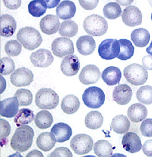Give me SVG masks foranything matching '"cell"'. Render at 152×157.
<instances>
[{"label":"cell","mask_w":152,"mask_h":157,"mask_svg":"<svg viewBox=\"0 0 152 157\" xmlns=\"http://www.w3.org/2000/svg\"><path fill=\"white\" fill-rule=\"evenodd\" d=\"M39 26L43 33L51 35L58 32L60 28V21L54 15H47L41 19Z\"/></svg>","instance_id":"cell-17"},{"label":"cell","mask_w":152,"mask_h":157,"mask_svg":"<svg viewBox=\"0 0 152 157\" xmlns=\"http://www.w3.org/2000/svg\"><path fill=\"white\" fill-rule=\"evenodd\" d=\"M80 106V101L77 96L74 95L66 96L61 101V109L66 114H74L77 112Z\"/></svg>","instance_id":"cell-27"},{"label":"cell","mask_w":152,"mask_h":157,"mask_svg":"<svg viewBox=\"0 0 152 157\" xmlns=\"http://www.w3.org/2000/svg\"><path fill=\"white\" fill-rule=\"evenodd\" d=\"M151 20H152V15H151Z\"/></svg>","instance_id":"cell-52"},{"label":"cell","mask_w":152,"mask_h":157,"mask_svg":"<svg viewBox=\"0 0 152 157\" xmlns=\"http://www.w3.org/2000/svg\"><path fill=\"white\" fill-rule=\"evenodd\" d=\"M76 12L75 4L71 1H63L56 8V15L63 20H68L75 16Z\"/></svg>","instance_id":"cell-23"},{"label":"cell","mask_w":152,"mask_h":157,"mask_svg":"<svg viewBox=\"0 0 152 157\" xmlns=\"http://www.w3.org/2000/svg\"><path fill=\"white\" fill-rule=\"evenodd\" d=\"M15 63L10 58L5 57L1 59V74L7 75L14 71Z\"/></svg>","instance_id":"cell-40"},{"label":"cell","mask_w":152,"mask_h":157,"mask_svg":"<svg viewBox=\"0 0 152 157\" xmlns=\"http://www.w3.org/2000/svg\"><path fill=\"white\" fill-rule=\"evenodd\" d=\"M1 36L10 37L14 33L16 29V22L13 17L9 14H3L0 19Z\"/></svg>","instance_id":"cell-21"},{"label":"cell","mask_w":152,"mask_h":157,"mask_svg":"<svg viewBox=\"0 0 152 157\" xmlns=\"http://www.w3.org/2000/svg\"><path fill=\"white\" fill-rule=\"evenodd\" d=\"M101 77L108 86H114L120 82L122 77L121 71L117 67L109 66L103 71Z\"/></svg>","instance_id":"cell-24"},{"label":"cell","mask_w":152,"mask_h":157,"mask_svg":"<svg viewBox=\"0 0 152 157\" xmlns=\"http://www.w3.org/2000/svg\"><path fill=\"white\" fill-rule=\"evenodd\" d=\"M127 114L128 117L131 122L139 123L147 117L148 110L143 105L136 103L131 105L129 107Z\"/></svg>","instance_id":"cell-22"},{"label":"cell","mask_w":152,"mask_h":157,"mask_svg":"<svg viewBox=\"0 0 152 157\" xmlns=\"http://www.w3.org/2000/svg\"><path fill=\"white\" fill-rule=\"evenodd\" d=\"M11 127L6 120L1 119V137L5 138L10 135Z\"/></svg>","instance_id":"cell-43"},{"label":"cell","mask_w":152,"mask_h":157,"mask_svg":"<svg viewBox=\"0 0 152 157\" xmlns=\"http://www.w3.org/2000/svg\"><path fill=\"white\" fill-rule=\"evenodd\" d=\"M103 13L107 18L114 20L121 16L122 9L117 2H110L104 6L103 8Z\"/></svg>","instance_id":"cell-36"},{"label":"cell","mask_w":152,"mask_h":157,"mask_svg":"<svg viewBox=\"0 0 152 157\" xmlns=\"http://www.w3.org/2000/svg\"><path fill=\"white\" fill-rule=\"evenodd\" d=\"M80 68V62L78 56L70 55L64 58L60 65L61 71L64 75L69 77L75 76Z\"/></svg>","instance_id":"cell-14"},{"label":"cell","mask_w":152,"mask_h":157,"mask_svg":"<svg viewBox=\"0 0 152 157\" xmlns=\"http://www.w3.org/2000/svg\"><path fill=\"white\" fill-rule=\"evenodd\" d=\"M17 39L25 49L31 51L38 48L43 41L38 31L31 27H24L19 29Z\"/></svg>","instance_id":"cell-2"},{"label":"cell","mask_w":152,"mask_h":157,"mask_svg":"<svg viewBox=\"0 0 152 157\" xmlns=\"http://www.w3.org/2000/svg\"><path fill=\"white\" fill-rule=\"evenodd\" d=\"M78 31V26L72 20L63 21L60 24L59 34L63 36L73 37L75 36Z\"/></svg>","instance_id":"cell-34"},{"label":"cell","mask_w":152,"mask_h":157,"mask_svg":"<svg viewBox=\"0 0 152 157\" xmlns=\"http://www.w3.org/2000/svg\"><path fill=\"white\" fill-rule=\"evenodd\" d=\"M4 5L5 6H6L8 9H10V10H16L18 9L20 6H21V1H14V0H11V1H6L4 0L3 1Z\"/></svg>","instance_id":"cell-46"},{"label":"cell","mask_w":152,"mask_h":157,"mask_svg":"<svg viewBox=\"0 0 152 157\" xmlns=\"http://www.w3.org/2000/svg\"><path fill=\"white\" fill-rule=\"evenodd\" d=\"M56 140L55 136L51 132H42L37 136V146L44 152H49L55 147Z\"/></svg>","instance_id":"cell-25"},{"label":"cell","mask_w":152,"mask_h":157,"mask_svg":"<svg viewBox=\"0 0 152 157\" xmlns=\"http://www.w3.org/2000/svg\"><path fill=\"white\" fill-rule=\"evenodd\" d=\"M117 2H118V4H120L122 6H128L133 2V1H116Z\"/></svg>","instance_id":"cell-50"},{"label":"cell","mask_w":152,"mask_h":157,"mask_svg":"<svg viewBox=\"0 0 152 157\" xmlns=\"http://www.w3.org/2000/svg\"><path fill=\"white\" fill-rule=\"evenodd\" d=\"M47 5L48 9H52L56 6L59 2H60V0L59 1H45Z\"/></svg>","instance_id":"cell-48"},{"label":"cell","mask_w":152,"mask_h":157,"mask_svg":"<svg viewBox=\"0 0 152 157\" xmlns=\"http://www.w3.org/2000/svg\"><path fill=\"white\" fill-rule=\"evenodd\" d=\"M140 130L142 136L147 137H152V119H145L141 123Z\"/></svg>","instance_id":"cell-41"},{"label":"cell","mask_w":152,"mask_h":157,"mask_svg":"<svg viewBox=\"0 0 152 157\" xmlns=\"http://www.w3.org/2000/svg\"><path fill=\"white\" fill-rule=\"evenodd\" d=\"M70 146L75 153L80 155L86 154L92 150L93 140L86 134H78L70 141Z\"/></svg>","instance_id":"cell-8"},{"label":"cell","mask_w":152,"mask_h":157,"mask_svg":"<svg viewBox=\"0 0 152 157\" xmlns=\"http://www.w3.org/2000/svg\"><path fill=\"white\" fill-rule=\"evenodd\" d=\"M82 98L83 103L88 108L98 109L104 104L105 96L102 89L91 86L85 90Z\"/></svg>","instance_id":"cell-6"},{"label":"cell","mask_w":152,"mask_h":157,"mask_svg":"<svg viewBox=\"0 0 152 157\" xmlns=\"http://www.w3.org/2000/svg\"><path fill=\"white\" fill-rule=\"evenodd\" d=\"M83 27L86 33L90 36H101L107 33L108 24L104 17L94 14L85 19Z\"/></svg>","instance_id":"cell-3"},{"label":"cell","mask_w":152,"mask_h":157,"mask_svg":"<svg viewBox=\"0 0 152 157\" xmlns=\"http://www.w3.org/2000/svg\"><path fill=\"white\" fill-rule=\"evenodd\" d=\"M34 118L33 112L29 109L23 108L16 114L14 121L16 126L21 127L31 123Z\"/></svg>","instance_id":"cell-32"},{"label":"cell","mask_w":152,"mask_h":157,"mask_svg":"<svg viewBox=\"0 0 152 157\" xmlns=\"http://www.w3.org/2000/svg\"><path fill=\"white\" fill-rule=\"evenodd\" d=\"M51 50L54 55L60 58L72 55L75 52L73 42L66 37H59L55 39L51 43Z\"/></svg>","instance_id":"cell-9"},{"label":"cell","mask_w":152,"mask_h":157,"mask_svg":"<svg viewBox=\"0 0 152 157\" xmlns=\"http://www.w3.org/2000/svg\"><path fill=\"white\" fill-rule=\"evenodd\" d=\"M5 51L9 56H16L21 53L22 45L16 40L9 41L5 45Z\"/></svg>","instance_id":"cell-39"},{"label":"cell","mask_w":152,"mask_h":157,"mask_svg":"<svg viewBox=\"0 0 152 157\" xmlns=\"http://www.w3.org/2000/svg\"><path fill=\"white\" fill-rule=\"evenodd\" d=\"M47 5L44 0H35L30 2L28 5L29 13L33 17H40L45 13Z\"/></svg>","instance_id":"cell-35"},{"label":"cell","mask_w":152,"mask_h":157,"mask_svg":"<svg viewBox=\"0 0 152 157\" xmlns=\"http://www.w3.org/2000/svg\"><path fill=\"white\" fill-rule=\"evenodd\" d=\"M144 154L148 157H152V139L145 142L142 146Z\"/></svg>","instance_id":"cell-45"},{"label":"cell","mask_w":152,"mask_h":157,"mask_svg":"<svg viewBox=\"0 0 152 157\" xmlns=\"http://www.w3.org/2000/svg\"><path fill=\"white\" fill-rule=\"evenodd\" d=\"M30 60L35 67L46 68L53 63L54 58L50 51L40 49L31 54Z\"/></svg>","instance_id":"cell-12"},{"label":"cell","mask_w":152,"mask_h":157,"mask_svg":"<svg viewBox=\"0 0 152 157\" xmlns=\"http://www.w3.org/2000/svg\"><path fill=\"white\" fill-rule=\"evenodd\" d=\"M76 47L78 53L81 55H89L94 52L95 49V41L91 36H82L77 41Z\"/></svg>","instance_id":"cell-20"},{"label":"cell","mask_w":152,"mask_h":157,"mask_svg":"<svg viewBox=\"0 0 152 157\" xmlns=\"http://www.w3.org/2000/svg\"><path fill=\"white\" fill-rule=\"evenodd\" d=\"M94 152L98 157H111L113 154L112 147L107 140H99L94 145Z\"/></svg>","instance_id":"cell-33"},{"label":"cell","mask_w":152,"mask_h":157,"mask_svg":"<svg viewBox=\"0 0 152 157\" xmlns=\"http://www.w3.org/2000/svg\"><path fill=\"white\" fill-rule=\"evenodd\" d=\"M144 67L148 70H152V56L147 55L142 59Z\"/></svg>","instance_id":"cell-47"},{"label":"cell","mask_w":152,"mask_h":157,"mask_svg":"<svg viewBox=\"0 0 152 157\" xmlns=\"http://www.w3.org/2000/svg\"><path fill=\"white\" fill-rule=\"evenodd\" d=\"M132 96V90L126 84L118 85L115 87L113 91V100L120 105L129 104Z\"/></svg>","instance_id":"cell-16"},{"label":"cell","mask_w":152,"mask_h":157,"mask_svg":"<svg viewBox=\"0 0 152 157\" xmlns=\"http://www.w3.org/2000/svg\"><path fill=\"white\" fill-rule=\"evenodd\" d=\"M122 21L126 26L134 27L141 25L142 13L139 9L134 6H130L124 9L121 16Z\"/></svg>","instance_id":"cell-11"},{"label":"cell","mask_w":152,"mask_h":157,"mask_svg":"<svg viewBox=\"0 0 152 157\" xmlns=\"http://www.w3.org/2000/svg\"><path fill=\"white\" fill-rule=\"evenodd\" d=\"M53 116L48 110H41L37 113L34 117L36 126L41 130L50 127L53 123Z\"/></svg>","instance_id":"cell-30"},{"label":"cell","mask_w":152,"mask_h":157,"mask_svg":"<svg viewBox=\"0 0 152 157\" xmlns=\"http://www.w3.org/2000/svg\"><path fill=\"white\" fill-rule=\"evenodd\" d=\"M49 157H73V155L69 149L66 147H59L51 152Z\"/></svg>","instance_id":"cell-42"},{"label":"cell","mask_w":152,"mask_h":157,"mask_svg":"<svg viewBox=\"0 0 152 157\" xmlns=\"http://www.w3.org/2000/svg\"><path fill=\"white\" fill-rule=\"evenodd\" d=\"M59 95L51 88L40 89L35 97L36 105L42 109L50 110L55 109L59 104Z\"/></svg>","instance_id":"cell-4"},{"label":"cell","mask_w":152,"mask_h":157,"mask_svg":"<svg viewBox=\"0 0 152 157\" xmlns=\"http://www.w3.org/2000/svg\"><path fill=\"white\" fill-rule=\"evenodd\" d=\"M99 69L95 65L89 64L85 66L80 73L78 78L81 83L89 85L96 83L100 78Z\"/></svg>","instance_id":"cell-13"},{"label":"cell","mask_w":152,"mask_h":157,"mask_svg":"<svg viewBox=\"0 0 152 157\" xmlns=\"http://www.w3.org/2000/svg\"><path fill=\"white\" fill-rule=\"evenodd\" d=\"M120 52V44L116 39H105L98 47L99 55L105 60H112L117 58Z\"/></svg>","instance_id":"cell-7"},{"label":"cell","mask_w":152,"mask_h":157,"mask_svg":"<svg viewBox=\"0 0 152 157\" xmlns=\"http://www.w3.org/2000/svg\"><path fill=\"white\" fill-rule=\"evenodd\" d=\"M146 51H147V53L148 54L152 56V41L149 46L146 49Z\"/></svg>","instance_id":"cell-51"},{"label":"cell","mask_w":152,"mask_h":157,"mask_svg":"<svg viewBox=\"0 0 152 157\" xmlns=\"http://www.w3.org/2000/svg\"><path fill=\"white\" fill-rule=\"evenodd\" d=\"M104 121L103 115L98 111H91L85 118V125L88 129L97 130L102 127Z\"/></svg>","instance_id":"cell-29"},{"label":"cell","mask_w":152,"mask_h":157,"mask_svg":"<svg viewBox=\"0 0 152 157\" xmlns=\"http://www.w3.org/2000/svg\"><path fill=\"white\" fill-rule=\"evenodd\" d=\"M34 136L33 130L29 126L18 128L10 140L11 148L17 152H26L32 146Z\"/></svg>","instance_id":"cell-1"},{"label":"cell","mask_w":152,"mask_h":157,"mask_svg":"<svg viewBox=\"0 0 152 157\" xmlns=\"http://www.w3.org/2000/svg\"><path fill=\"white\" fill-rule=\"evenodd\" d=\"M26 157H43V156L41 152L37 150H34L33 151L29 152Z\"/></svg>","instance_id":"cell-49"},{"label":"cell","mask_w":152,"mask_h":157,"mask_svg":"<svg viewBox=\"0 0 152 157\" xmlns=\"http://www.w3.org/2000/svg\"><path fill=\"white\" fill-rule=\"evenodd\" d=\"M51 132L55 136L56 142L62 143L70 139L72 135V130L68 124L60 122L53 126Z\"/></svg>","instance_id":"cell-19"},{"label":"cell","mask_w":152,"mask_h":157,"mask_svg":"<svg viewBox=\"0 0 152 157\" xmlns=\"http://www.w3.org/2000/svg\"><path fill=\"white\" fill-rule=\"evenodd\" d=\"M131 123L126 116L118 115L115 116L111 123V126L114 132L117 134H123L129 131Z\"/></svg>","instance_id":"cell-28"},{"label":"cell","mask_w":152,"mask_h":157,"mask_svg":"<svg viewBox=\"0 0 152 157\" xmlns=\"http://www.w3.org/2000/svg\"><path fill=\"white\" fill-rule=\"evenodd\" d=\"M120 52L117 59L121 60H128L133 56L135 48L131 41L127 39H119Z\"/></svg>","instance_id":"cell-31"},{"label":"cell","mask_w":152,"mask_h":157,"mask_svg":"<svg viewBox=\"0 0 152 157\" xmlns=\"http://www.w3.org/2000/svg\"><path fill=\"white\" fill-rule=\"evenodd\" d=\"M124 75L129 83L135 86L144 85L148 78L146 69L137 63L131 64L125 67Z\"/></svg>","instance_id":"cell-5"},{"label":"cell","mask_w":152,"mask_h":157,"mask_svg":"<svg viewBox=\"0 0 152 157\" xmlns=\"http://www.w3.org/2000/svg\"><path fill=\"white\" fill-rule=\"evenodd\" d=\"M33 73L26 67L18 68L10 75V82L16 87H24L29 86L33 81Z\"/></svg>","instance_id":"cell-10"},{"label":"cell","mask_w":152,"mask_h":157,"mask_svg":"<svg viewBox=\"0 0 152 157\" xmlns=\"http://www.w3.org/2000/svg\"><path fill=\"white\" fill-rule=\"evenodd\" d=\"M122 144L123 148L130 153H135L142 149L141 139L135 132H126L123 137Z\"/></svg>","instance_id":"cell-15"},{"label":"cell","mask_w":152,"mask_h":157,"mask_svg":"<svg viewBox=\"0 0 152 157\" xmlns=\"http://www.w3.org/2000/svg\"><path fill=\"white\" fill-rule=\"evenodd\" d=\"M19 103L15 97H10L2 101L0 104V113L2 117L12 118L18 112Z\"/></svg>","instance_id":"cell-18"},{"label":"cell","mask_w":152,"mask_h":157,"mask_svg":"<svg viewBox=\"0 0 152 157\" xmlns=\"http://www.w3.org/2000/svg\"><path fill=\"white\" fill-rule=\"evenodd\" d=\"M81 6L83 9L88 10H91L95 9L97 6L99 1L98 0H89V1H78Z\"/></svg>","instance_id":"cell-44"},{"label":"cell","mask_w":152,"mask_h":157,"mask_svg":"<svg viewBox=\"0 0 152 157\" xmlns=\"http://www.w3.org/2000/svg\"><path fill=\"white\" fill-rule=\"evenodd\" d=\"M131 38L135 46L142 48L148 44L150 40V34L145 29L139 28L132 31Z\"/></svg>","instance_id":"cell-26"},{"label":"cell","mask_w":152,"mask_h":157,"mask_svg":"<svg viewBox=\"0 0 152 157\" xmlns=\"http://www.w3.org/2000/svg\"><path fill=\"white\" fill-rule=\"evenodd\" d=\"M14 97L17 98L20 107L30 105L33 99V96L31 91L25 88L17 90L15 93Z\"/></svg>","instance_id":"cell-38"},{"label":"cell","mask_w":152,"mask_h":157,"mask_svg":"<svg viewBox=\"0 0 152 157\" xmlns=\"http://www.w3.org/2000/svg\"><path fill=\"white\" fill-rule=\"evenodd\" d=\"M136 96L137 100L142 104L147 105L152 104V86L146 85L140 87L137 91Z\"/></svg>","instance_id":"cell-37"}]
</instances>
